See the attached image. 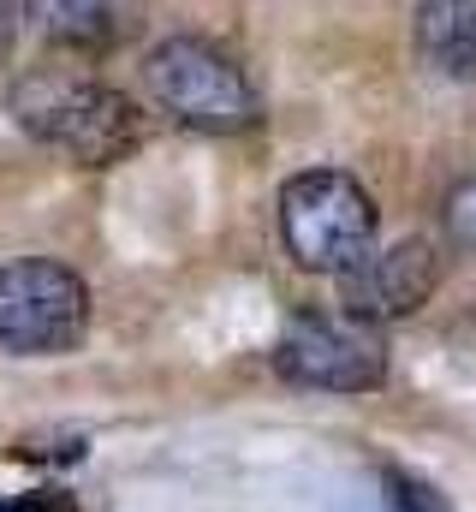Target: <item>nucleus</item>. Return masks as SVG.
Segmentation results:
<instances>
[{
	"label": "nucleus",
	"mask_w": 476,
	"mask_h": 512,
	"mask_svg": "<svg viewBox=\"0 0 476 512\" xmlns=\"http://www.w3.org/2000/svg\"><path fill=\"white\" fill-rule=\"evenodd\" d=\"M6 102H12V120L30 137L54 143L78 167H114L149 131L131 96H119L114 84L72 72V66H42V72L18 78Z\"/></svg>",
	"instance_id": "1"
},
{
	"label": "nucleus",
	"mask_w": 476,
	"mask_h": 512,
	"mask_svg": "<svg viewBox=\"0 0 476 512\" xmlns=\"http://www.w3.org/2000/svg\"><path fill=\"white\" fill-rule=\"evenodd\" d=\"M143 84H149L161 114H173L191 131H209V137H238L262 120V102H256L244 66L227 48H215L209 36L155 42L143 60Z\"/></svg>",
	"instance_id": "2"
},
{
	"label": "nucleus",
	"mask_w": 476,
	"mask_h": 512,
	"mask_svg": "<svg viewBox=\"0 0 476 512\" xmlns=\"http://www.w3.org/2000/svg\"><path fill=\"white\" fill-rule=\"evenodd\" d=\"M280 239L298 268L346 274L375 251V197L340 167H310L280 185Z\"/></svg>",
	"instance_id": "3"
},
{
	"label": "nucleus",
	"mask_w": 476,
	"mask_h": 512,
	"mask_svg": "<svg viewBox=\"0 0 476 512\" xmlns=\"http://www.w3.org/2000/svg\"><path fill=\"white\" fill-rule=\"evenodd\" d=\"M90 328V286L78 268L48 256L0 262V352L60 358Z\"/></svg>",
	"instance_id": "4"
},
{
	"label": "nucleus",
	"mask_w": 476,
	"mask_h": 512,
	"mask_svg": "<svg viewBox=\"0 0 476 512\" xmlns=\"http://www.w3.org/2000/svg\"><path fill=\"white\" fill-rule=\"evenodd\" d=\"M274 370L316 393H369L387 382V334L352 310H304L286 322Z\"/></svg>",
	"instance_id": "5"
},
{
	"label": "nucleus",
	"mask_w": 476,
	"mask_h": 512,
	"mask_svg": "<svg viewBox=\"0 0 476 512\" xmlns=\"http://www.w3.org/2000/svg\"><path fill=\"white\" fill-rule=\"evenodd\" d=\"M441 286V256L429 239H405V245H387V251H369L357 268L340 274V292H346V310L363 322H405L417 316Z\"/></svg>",
	"instance_id": "6"
},
{
	"label": "nucleus",
	"mask_w": 476,
	"mask_h": 512,
	"mask_svg": "<svg viewBox=\"0 0 476 512\" xmlns=\"http://www.w3.org/2000/svg\"><path fill=\"white\" fill-rule=\"evenodd\" d=\"M48 48L96 54L119 36V0H24L18 6Z\"/></svg>",
	"instance_id": "7"
},
{
	"label": "nucleus",
	"mask_w": 476,
	"mask_h": 512,
	"mask_svg": "<svg viewBox=\"0 0 476 512\" xmlns=\"http://www.w3.org/2000/svg\"><path fill=\"white\" fill-rule=\"evenodd\" d=\"M417 48L435 72L476 78V0H417Z\"/></svg>",
	"instance_id": "8"
},
{
	"label": "nucleus",
	"mask_w": 476,
	"mask_h": 512,
	"mask_svg": "<svg viewBox=\"0 0 476 512\" xmlns=\"http://www.w3.org/2000/svg\"><path fill=\"white\" fill-rule=\"evenodd\" d=\"M381 489H387V512H453L435 483H423L417 471H399V465L381 471Z\"/></svg>",
	"instance_id": "9"
},
{
	"label": "nucleus",
	"mask_w": 476,
	"mask_h": 512,
	"mask_svg": "<svg viewBox=\"0 0 476 512\" xmlns=\"http://www.w3.org/2000/svg\"><path fill=\"white\" fill-rule=\"evenodd\" d=\"M447 233H453L465 251H476V173L459 179L453 197H447Z\"/></svg>",
	"instance_id": "10"
},
{
	"label": "nucleus",
	"mask_w": 476,
	"mask_h": 512,
	"mask_svg": "<svg viewBox=\"0 0 476 512\" xmlns=\"http://www.w3.org/2000/svg\"><path fill=\"white\" fill-rule=\"evenodd\" d=\"M12 459H84V435H24Z\"/></svg>",
	"instance_id": "11"
},
{
	"label": "nucleus",
	"mask_w": 476,
	"mask_h": 512,
	"mask_svg": "<svg viewBox=\"0 0 476 512\" xmlns=\"http://www.w3.org/2000/svg\"><path fill=\"white\" fill-rule=\"evenodd\" d=\"M0 512H78V501H72V495H60V489H36V495L6 501Z\"/></svg>",
	"instance_id": "12"
},
{
	"label": "nucleus",
	"mask_w": 476,
	"mask_h": 512,
	"mask_svg": "<svg viewBox=\"0 0 476 512\" xmlns=\"http://www.w3.org/2000/svg\"><path fill=\"white\" fill-rule=\"evenodd\" d=\"M12 30H18V0H0V48L12 42Z\"/></svg>",
	"instance_id": "13"
}]
</instances>
